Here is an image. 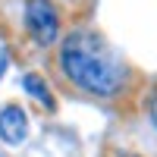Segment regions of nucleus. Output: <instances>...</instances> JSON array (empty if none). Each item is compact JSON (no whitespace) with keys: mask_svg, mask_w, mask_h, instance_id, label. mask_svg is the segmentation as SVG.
I'll return each mask as SVG.
<instances>
[{"mask_svg":"<svg viewBox=\"0 0 157 157\" xmlns=\"http://www.w3.org/2000/svg\"><path fill=\"white\" fill-rule=\"evenodd\" d=\"M151 120H154V126H157V98H154V104H151Z\"/></svg>","mask_w":157,"mask_h":157,"instance_id":"39448f33","label":"nucleus"},{"mask_svg":"<svg viewBox=\"0 0 157 157\" xmlns=\"http://www.w3.org/2000/svg\"><path fill=\"white\" fill-rule=\"evenodd\" d=\"M25 25H29V35L41 47L54 44L60 35V16L50 6V0H29L25 3Z\"/></svg>","mask_w":157,"mask_h":157,"instance_id":"f03ea898","label":"nucleus"},{"mask_svg":"<svg viewBox=\"0 0 157 157\" xmlns=\"http://www.w3.org/2000/svg\"><path fill=\"white\" fill-rule=\"evenodd\" d=\"M29 135V120H25L22 107H3L0 110V138L6 145H22Z\"/></svg>","mask_w":157,"mask_h":157,"instance_id":"7ed1b4c3","label":"nucleus"},{"mask_svg":"<svg viewBox=\"0 0 157 157\" xmlns=\"http://www.w3.org/2000/svg\"><path fill=\"white\" fill-rule=\"evenodd\" d=\"M3 69H6V57L0 54V72H3Z\"/></svg>","mask_w":157,"mask_h":157,"instance_id":"423d86ee","label":"nucleus"},{"mask_svg":"<svg viewBox=\"0 0 157 157\" xmlns=\"http://www.w3.org/2000/svg\"><path fill=\"white\" fill-rule=\"evenodd\" d=\"M22 88L29 91L32 98H38V101L44 104V107H54V98H50V91L44 88V82H41L38 75H25V78H22Z\"/></svg>","mask_w":157,"mask_h":157,"instance_id":"20e7f679","label":"nucleus"},{"mask_svg":"<svg viewBox=\"0 0 157 157\" xmlns=\"http://www.w3.org/2000/svg\"><path fill=\"white\" fill-rule=\"evenodd\" d=\"M60 66L72 85L98 98L116 94L126 82L120 54L94 32H72L60 47Z\"/></svg>","mask_w":157,"mask_h":157,"instance_id":"f257e3e1","label":"nucleus"}]
</instances>
